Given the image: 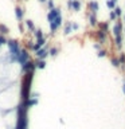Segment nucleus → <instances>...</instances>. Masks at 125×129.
I'll use <instances>...</instances> for the list:
<instances>
[{"instance_id":"a878e982","label":"nucleus","mask_w":125,"mask_h":129,"mask_svg":"<svg viewBox=\"0 0 125 129\" xmlns=\"http://www.w3.org/2000/svg\"><path fill=\"white\" fill-rule=\"evenodd\" d=\"M109 18H110V20H116V19H117L116 15H114V12H113V10L109 12Z\"/></svg>"},{"instance_id":"cd10ccee","label":"nucleus","mask_w":125,"mask_h":129,"mask_svg":"<svg viewBox=\"0 0 125 129\" xmlns=\"http://www.w3.org/2000/svg\"><path fill=\"white\" fill-rule=\"evenodd\" d=\"M19 30H20V32H24V26H23L22 22L19 23Z\"/></svg>"},{"instance_id":"0eeeda50","label":"nucleus","mask_w":125,"mask_h":129,"mask_svg":"<svg viewBox=\"0 0 125 129\" xmlns=\"http://www.w3.org/2000/svg\"><path fill=\"white\" fill-rule=\"evenodd\" d=\"M15 15H16V19H18V20H23V18H24V10L22 7L16 6L15 7Z\"/></svg>"},{"instance_id":"bb28decb","label":"nucleus","mask_w":125,"mask_h":129,"mask_svg":"<svg viewBox=\"0 0 125 129\" xmlns=\"http://www.w3.org/2000/svg\"><path fill=\"white\" fill-rule=\"evenodd\" d=\"M78 28H79V26H78V24H77V23H73V22H71V30H78Z\"/></svg>"},{"instance_id":"412c9836","label":"nucleus","mask_w":125,"mask_h":129,"mask_svg":"<svg viewBox=\"0 0 125 129\" xmlns=\"http://www.w3.org/2000/svg\"><path fill=\"white\" fill-rule=\"evenodd\" d=\"M110 62L113 63V66H116V67H118V66H120L118 58H114V56H113V58H110Z\"/></svg>"},{"instance_id":"6e6552de","label":"nucleus","mask_w":125,"mask_h":129,"mask_svg":"<svg viewBox=\"0 0 125 129\" xmlns=\"http://www.w3.org/2000/svg\"><path fill=\"white\" fill-rule=\"evenodd\" d=\"M87 19H89V23L91 24V26H97V23H98V20H97V16L96 14H90V12H87L86 14Z\"/></svg>"},{"instance_id":"1a4fd4ad","label":"nucleus","mask_w":125,"mask_h":129,"mask_svg":"<svg viewBox=\"0 0 125 129\" xmlns=\"http://www.w3.org/2000/svg\"><path fill=\"white\" fill-rule=\"evenodd\" d=\"M97 24H98L100 31H102V32H105V34H108V31H109V23H108V22H100V23H97Z\"/></svg>"},{"instance_id":"39448f33","label":"nucleus","mask_w":125,"mask_h":129,"mask_svg":"<svg viewBox=\"0 0 125 129\" xmlns=\"http://www.w3.org/2000/svg\"><path fill=\"white\" fill-rule=\"evenodd\" d=\"M87 8L90 11V14H97V11L100 10V4L96 2V0H90L87 3Z\"/></svg>"},{"instance_id":"393cba45","label":"nucleus","mask_w":125,"mask_h":129,"mask_svg":"<svg viewBox=\"0 0 125 129\" xmlns=\"http://www.w3.org/2000/svg\"><path fill=\"white\" fill-rule=\"evenodd\" d=\"M46 4H47V7L50 8V10H52V8H55V7H54V0H47Z\"/></svg>"},{"instance_id":"9b49d317","label":"nucleus","mask_w":125,"mask_h":129,"mask_svg":"<svg viewBox=\"0 0 125 129\" xmlns=\"http://www.w3.org/2000/svg\"><path fill=\"white\" fill-rule=\"evenodd\" d=\"M96 38L100 40V43H104L105 40H106V34H105V32H102V31H97L96 32Z\"/></svg>"},{"instance_id":"f3484780","label":"nucleus","mask_w":125,"mask_h":129,"mask_svg":"<svg viewBox=\"0 0 125 129\" xmlns=\"http://www.w3.org/2000/svg\"><path fill=\"white\" fill-rule=\"evenodd\" d=\"M114 40H116V46L121 48L122 47V35H118V36H114Z\"/></svg>"},{"instance_id":"7ed1b4c3","label":"nucleus","mask_w":125,"mask_h":129,"mask_svg":"<svg viewBox=\"0 0 125 129\" xmlns=\"http://www.w3.org/2000/svg\"><path fill=\"white\" fill-rule=\"evenodd\" d=\"M35 55H36V58H38V59L46 60V58L48 56V50L46 47H42V48H39V50L35 52Z\"/></svg>"},{"instance_id":"423d86ee","label":"nucleus","mask_w":125,"mask_h":129,"mask_svg":"<svg viewBox=\"0 0 125 129\" xmlns=\"http://www.w3.org/2000/svg\"><path fill=\"white\" fill-rule=\"evenodd\" d=\"M113 32H114V36L122 35V24H121V22H117L113 26Z\"/></svg>"},{"instance_id":"c85d7f7f","label":"nucleus","mask_w":125,"mask_h":129,"mask_svg":"<svg viewBox=\"0 0 125 129\" xmlns=\"http://www.w3.org/2000/svg\"><path fill=\"white\" fill-rule=\"evenodd\" d=\"M94 48L96 50H101V43H94Z\"/></svg>"},{"instance_id":"5701e85b","label":"nucleus","mask_w":125,"mask_h":129,"mask_svg":"<svg viewBox=\"0 0 125 129\" xmlns=\"http://www.w3.org/2000/svg\"><path fill=\"white\" fill-rule=\"evenodd\" d=\"M4 44H7V39L4 38V35H0V47H3Z\"/></svg>"},{"instance_id":"20e7f679","label":"nucleus","mask_w":125,"mask_h":129,"mask_svg":"<svg viewBox=\"0 0 125 129\" xmlns=\"http://www.w3.org/2000/svg\"><path fill=\"white\" fill-rule=\"evenodd\" d=\"M59 15H60V8H52V10H50V12L47 14V20L48 22H52V20Z\"/></svg>"},{"instance_id":"dca6fc26","label":"nucleus","mask_w":125,"mask_h":129,"mask_svg":"<svg viewBox=\"0 0 125 129\" xmlns=\"http://www.w3.org/2000/svg\"><path fill=\"white\" fill-rule=\"evenodd\" d=\"M44 66H46V60L36 59V62H35V67L36 69H44Z\"/></svg>"},{"instance_id":"9d476101","label":"nucleus","mask_w":125,"mask_h":129,"mask_svg":"<svg viewBox=\"0 0 125 129\" xmlns=\"http://www.w3.org/2000/svg\"><path fill=\"white\" fill-rule=\"evenodd\" d=\"M81 6V0H71V11H79Z\"/></svg>"},{"instance_id":"4be33fe9","label":"nucleus","mask_w":125,"mask_h":129,"mask_svg":"<svg viewBox=\"0 0 125 129\" xmlns=\"http://www.w3.org/2000/svg\"><path fill=\"white\" fill-rule=\"evenodd\" d=\"M36 43H38L40 47H43V46H44V43H46V38H44V36H43V38L38 39V40H36Z\"/></svg>"},{"instance_id":"f257e3e1","label":"nucleus","mask_w":125,"mask_h":129,"mask_svg":"<svg viewBox=\"0 0 125 129\" xmlns=\"http://www.w3.org/2000/svg\"><path fill=\"white\" fill-rule=\"evenodd\" d=\"M28 60H31L30 59V54H28V51L26 50V48H20L19 52H18V55H16V63H19V64H26Z\"/></svg>"},{"instance_id":"a211bd4d","label":"nucleus","mask_w":125,"mask_h":129,"mask_svg":"<svg viewBox=\"0 0 125 129\" xmlns=\"http://www.w3.org/2000/svg\"><path fill=\"white\" fill-rule=\"evenodd\" d=\"M59 52V50L56 47H51L50 50H48V55H51V56H55L56 54H58Z\"/></svg>"},{"instance_id":"c756f323","label":"nucleus","mask_w":125,"mask_h":129,"mask_svg":"<svg viewBox=\"0 0 125 129\" xmlns=\"http://www.w3.org/2000/svg\"><path fill=\"white\" fill-rule=\"evenodd\" d=\"M67 8H69V10H71V0H67Z\"/></svg>"},{"instance_id":"6ab92c4d","label":"nucleus","mask_w":125,"mask_h":129,"mask_svg":"<svg viewBox=\"0 0 125 129\" xmlns=\"http://www.w3.org/2000/svg\"><path fill=\"white\" fill-rule=\"evenodd\" d=\"M34 35H35V38H36V40L38 39H40V38H43V32H42V30H35L34 31Z\"/></svg>"},{"instance_id":"2eb2a0df","label":"nucleus","mask_w":125,"mask_h":129,"mask_svg":"<svg viewBox=\"0 0 125 129\" xmlns=\"http://www.w3.org/2000/svg\"><path fill=\"white\" fill-rule=\"evenodd\" d=\"M8 32H10V28H8L6 24L0 23V35H7Z\"/></svg>"},{"instance_id":"f03ea898","label":"nucleus","mask_w":125,"mask_h":129,"mask_svg":"<svg viewBox=\"0 0 125 129\" xmlns=\"http://www.w3.org/2000/svg\"><path fill=\"white\" fill-rule=\"evenodd\" d=\"M62 26V15L56 16V18L50 22V30H51V35H54L56 31H58V28Z\"/></svg>"},{"instance_id":"ddd939ff","label":"nucleus","mask_w":125,"mask_h":129,"mask_svg":"<svg viewBox=\"0 0 125 129\" xmlns=\"http://www.w3.org/2000/svg\"><path fill=\"white\" fill-rule=\"evenodd\" d=\"M24 23H26V26H27V28H28V30H30V31H32V32H34V31L36 30V28H35V24H34V22H32V20L27 19V20H26V22H24Z\"/></svg>"},{"instance_id":"aec40b11","label":"nucleus","mask_w":125,"mask_h":129,"mask_svg":"<svg viewBox=\"0 0 125 129\" xmlns=\"http://www.w3.org/2000/svg\"><path fill=\"white\" fill-rule=\"evenodd\" d=\"M113 12H114V15H116V18H120L121 15H122V10H121L120 7H116L114 10H113Z\"/></svg>"},{"instance_id":"7c9ffc66","label":"nucleus","mask_w":125,"mask_h":129,"mask_svg":"<svg viewBox=\"0 0 125 129\" xmlns=\"http://www.w3.org/2000/svg\"><path fill=\"white\" fill-rule=\"evenodd\" d=\"M39 2H40V3H46L47 0H39Z\"/></svg>"},{"instance_id":"b1692460","label":"nucleus","mask_w":125,"mask_h":129,"mask_svg":"<svg viewBox=\"0 0 125 129\" xmlns=\"http://www.w3.org/2000/svg\"><path fill=\"white\" fill-rule=\"evenodd\" d=\"M97 55L102 58V56H105V55H106V50H104V48H101V50H98V51H97Z\"/></svg>"},{"instance_id":"4468645a","label":"nucleus","mask_w":125,"mask_h":129,"mask_svg":"<svg viewBox=\"0 0 125 129\" xmlns=\"http://www.w3.org/2000/svg\"><path fill=\"white\" fill-rule=\"evenodd\" d=\"M116 4H117V0H106V7H108L110 11L114 10V8L117 7Z\"/></svg>"},{"instance_id":"f8f14e48","label":"nucleus","mask_w":125,"mask_h":129,"mask_svg":"<svg viewBox=\"0 0 125 129\" xmlns=\"http://www.w3.org/2000/svg\"><path fill=\"white\" fill-rule=\"evenodd\" d=\"M73 32V30H71V22H66L65 23V28H63V34L65 35H70Z\"/></svg>"}]
</instances>
